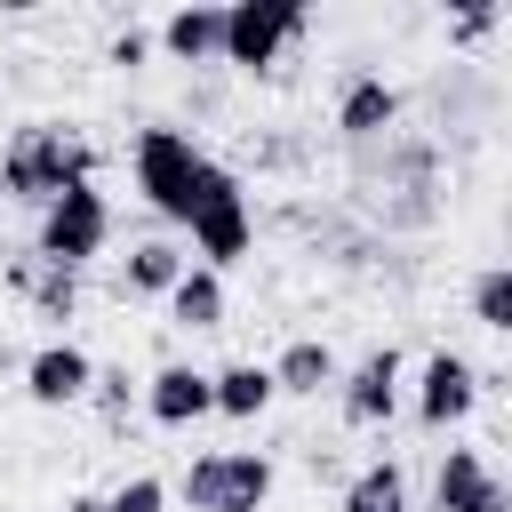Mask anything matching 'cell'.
<instances>
[{
  "mask_svg": "<svg viewBox=\"0 0 512 512\" xmlns=\"http://www.w3.org/2000/svg\"><path fill=\"white\" fill-rule=\"evenodd\" d=\"M104 248H112V200H104V184H72L64 200L40 208V232H32V256L40 264L88 272Z\"/></svg>",
  "mask_w": 512,
  "mask_h": 512,
  "instance_id": "4",
  "label": "cell"
},
{
  "mask_svg": "<svg viewBox=\"0 0 512 512\" xmlns=\"http://www.w3.org/2000/svg\"><path fill=\"white\" fill-rule=\"evenodd\" d=\"M160 56V32L152 24H120L112 40H104V64H120V72H136V64H152Z\"/></svg>",
  "mask_w": 512,
  "mask_h": 512,
  "instance_id": "22",
  "label": "cell"
},
{
  "mask_svg": "<svg viewBox=\"0 0 512 512\" xmlns=\"http://www.w3.org/2000/svg\"><path fill=\"white\" fill-rule=\"evenodd\" d=\"M432 512H512V488L488 472L480 448H440V464H432Z\"/></svg>",
  "mask_w": 512,
  "mask_h": 512,
  "instance_id": "12",
  "label": "cell"
},
{
  "mask_svg": "<svg viewBox=\"0 0 512 512\" xmlns=\"http://www.w3.org/2000/svg\"><path fill=\"white\" fill-rule=\"evenodd\" d=\"M272 400H280V384H272V360H224V368H216V416H232V424H256Z\"/></svg>",
  "mask_w": 512,
  "mask_h": 512,
  "instance_id": "16",
  "label": "cell"
},
{
  "mask_svg": "<svg viewBox=\"0 0 512 512\" xmlns=\"http://www.w3.org/2000/svg\"><path fill=\"white\" fill-rule=\"evenodd\" d=\"M152 32H160V56L168 64H224V8L216 0H184Z\"/></svg>",
  "mask_w": 512,
  "mask_h": 512,
  "instance_id": "13",
  "label": "cell"
},
{
  "mask_svg": "<svg viewBox=\"0 0 512 512\" xmlns=\"http://www.w3.org/2000/svg\"><path fill=\"white\" fill-rule=\"evenodd\" d=\"M144 416L168 424V432H192L200 416H216V368H192V360H160L144 376Z\"/></svg>",
  "mask_w": 512,
  "mask_h": 512,
  "instance_id": "10",
  "label": "cell"
},
{
  "mask_svg": "<svg viewBox=\"0 0 512 512\" xmlns=\"http://www.w3.org/2000/svg\"><path fill=\"white\" fill-rule=\"evenodd\" d=\"M272 456L264 448H200L192 464H184V480H176V496L192 504V512H264L272 504Z\"/></svg>",
  "mask_w": 512,
  "mask_h": 512,
  "instance_id": "3",
  "label": "cell"
},
{
  "mask_svg": "<svg viewBox=\"0 0 512 512\" xmlns=\"http://www.w3.org/2000/svg\"><path fill=\"white\" fill-rule=\"evenodd\" d=\"M24 304H32L40 320H72V312H80V272L40 264V272H32V288H24Z\"/></svg>",
  "mask_w": 512,
  "mask_h": 512,
  "instance_id": "20",
  "label": "cell"
},
{
  "mask_svg": "<svg viewBox=\"0 0 512 512\" xmlns=\"http://www.w3.org/2000/svg\"><path fill=\"white\" fill-rule=\"evenodd\" d=\"M272 384H280L288 400H320V392H336V384H344V360H336L320 336H296V344L272 360Z\"/></svg>",
  "mask_w": 512,
  "mask_h": 512,
  "instance_id": "14",
  "label": "cell"
},
{
  "mask_svg": "<svg viewBox=\"0 0 512 512\" xmlns=\"http://www.w3.org/2000/svg\"><path fill=\"white\" fill-rule=\"evenodd\" d=\"M224 312H232V296H224V272H208V264H192V272L168 288V320H176V328H192V336L224 328Z\"/></svg>",
  "mask_w": 512,
  "mask_h": 512,
  "instance_id": "17",
  "label": "cell"
},
{
  "mask_svg": "<svg viewBox=\"0 0 512 512\" xmlns=\"http://www.w3.org/2000/svg\"><path fill=\"white\" fill-rule=\"evenodd\" d=\"M192 272V256L176 248V240H136L128 256H120V296H160L168 304V288Z\"/></svg>",
  "mask_w": 512,
  "mask_h": 512,
  "instance_id": "15",
  "label": "cell"
},
{
  "mask_svg": "<svg viewBox=\"0 0 512 512\" xmlns=\"http://www.w3.org/2000/svg\"><path fill=\"white\" fill-rule=\"evenodd\" d=\"M72 184H96V152H88L72 128L32 120V128H16V136L0 144V200L48 208V200H64Z\"/></svg>",
  "mask_w": 512,
  "mask_h": 512,
  "instance_id": "2",
  "label": "cell"
},
{
  "mask_svg": "<svg viewBox=\"0 0 512 512\" xmlns=\"http://www.w3.org/2000/svg\"><path fill=\"white\" fill-rule=\"evenodd\" d=\"M344 512H408V472H400L392 456L360 464V472H352V488H344Z\"/></svg>",
  "mask_w": 512,
  "mask_h": 512,
  "instance_id": "18",
  "label": "cell"
},
{
  "mask_svg": "<svg viewBox=\"0 0 512 512\" xmlns=\"http://www.w3.org/2000/svg\"><path fill=\"white\" fill-rule=\"evenodd\" d=\"M304 32H312V8L304 0H232L224 8V64L264 80L280 64V48H296Z\"/></svg>",
  "mask_w": 512,
  "mask_h": 512,
  "instance_id": "5",
  "label": "cell"
},
{
  "mask_svg": "<svg viewBox=\"0 0 512 512\" xmlns=\"http://www.w3.org/2000/svg\"><path fill=\"white\" fill-rule=\"evenodd\" d=\"M88 392H96V360H88L72 336L24 352V400H32V408H80Z\"/></svg>",
  "mask_w": 512,
  "mask_h": 512,
  "instance_id": "11",
  "label": "cell"
},
{
  "mask_svg": "<svg viewBox=\"0 0 512 512\" xmlns=\"http://www.w3.org/2000/svg\"><path fill=\"white\" fill-rule=\"evenodd\" d=\"M496 24H504L496 8H456V16H448V40H456V48H480Z\"/></svg>",
  "mask_w": 512,
  "mask_h": 512,
  "instance_id": "24",
  "label": "cell"
},
{
  "mask_svg": "<svg viewBox=\"0 0 512 512\" xmlns=\"http://www.w3.org/2000/svg\"><path fill=\"white\" fill-rule=\"evenodd\" d=\"M184 240H192V256H200L208 272H232V264L256 248V216H248V192H240V176H224V184L200 200V216L184 224Z\"/></svg>",
  "mask_w": 512,
  "mask_h": 512,
  "instance_id": "8",
  "label": "cell"
},
{
  "mask_svg": "<svg viewBox=\"0 0 512 512\" xmlns=\"http://www.w3.org/2000/svg\"><path fill=\"white\" fill-rule=\"evenodd\" d=\"M112 512H168V480L160 472H128L112 488Z\"/></svg>",
  "mask_w": 512,
  "mask_h": 512,
  "instance_id": "23",
  "label": "cell"
},
{
  "mask_svg": "<svg viewBox=\"0 0 512 512\" xmlns=\"http://www.w3.org/2000/svg\"><path fill=\"white\" fill-rule=\"evenodd\" d=\"M400 112H408V96H400L384 72H352V80L336 88V136H344L352 152H368V144L400 136Z\"/></svg>",
  "mask_w": 512,
  "mask_h": 512,
  "instance_id": "9",
  "label": "cell"
},
{
  "mask_svg": "<svg viewBox=\"0 0 512 512\" xmlns=\"http://www.w3.org/2000/svg\"><path fill=\"white\" fill-rule=\"evenodd\" d=\"M88 400H96L104 424H128V416L144 408V384H136L128 368H96V392H88Z\"/></svg>",
  "mask_w": 512,
  "mask_h": 512,
  "instance_id": "21",
  "label": "cell"
},
{
  "mask_svg": "<svg viewBox=\"0 0 512 512\" xmlns=\"http://www.w3.org/2000/svg\"><path fill=\"white\" fill-rule=\"evenodd\" d=\"M128 168H136V192H144V208L152 216H168V224H192L200 216V200L232 176L224 160H208L184 128H136V152H128Z\"/></svg>",
  "mask_w": 512,
  "mask_h": 512,
  "instance_id": "1",
  "label": "cell"
},
{
  "mask_svg": "<svg viewBox=\"0 0 512 512\" xmlns=\"http://www.w3.org/2000/svg\"><path fill=\"white\" fill-rule=\"evenodd\" d=\"M464 304H472V320L488 336H512V264H480L472 288H464Z\"/></svg>",
  "mask_w": 512,
  "mask_h": 512,
  "instance_id": "19",
  "label": "cell"
},
{
  "mask_svg": "<svg viewBox=\"0 0 512 512\" xmlns=\"http://www.w3.org/2000/svg\"><path fill=\"white\" fill-rule=\"evenodd\" d=\"M400 392H408L400 344H368V352L344 368V384H336V416H344L352 432H384V424L400 416Z\"/></svg>",
  "mask_w": 512,
  "mask_h": 512,
  "instance_id": "6",
  "label": "cell"
},
{
  "mask_svg": "<svg viewBox=\"0 0 512 512\" xmlns=\"http://www.w3.org/2000/svg\"><path fill=\"white\" fill-rule=\"evenodd\" d=\"M64 512H112V496H72Z\"/></svg>",
  "mask_w": 512,
  "mask_h": 512,
  "instance_id": "25",
  "label": "cell"
},
{
  "mask_svg": "<svg viewBox=\"0 0 512 512\" xmlns=\"http://www.w3.org/2000/svg\"><path fill=\"white\" fill-rule=\"evenodd\" d=\"M8 368H16V376H24V360H16V352H8V344H0V376H8Z\"/></svg>",
  "mask_w": 512,
  "mask_h": 512,
  "instance_id": "26",
  "label": "cell"
},
{
  "mask_svg": "<svg viewBox=\"0 0 512 512\" xmlns=\"http://www.w3.org/2000/svg\"><path fill=\"white\" fill-rule=\"evenodd\" d=\"M480 408V368L464 360V352H424V368H416V384H408V416H416V432H456L464 416Z\"/></svg>",
  "mask_w": 512,
  "mask_h": 512,
  "instance_id": "7",
  "label": "cell"
}]
</instances>
